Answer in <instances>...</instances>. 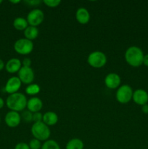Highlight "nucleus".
I'll return each mask as SVG.
<instances>
[{
	"instance_id": "nucleus-23",
	"label": "nucleus",
	"mask_w": 148,
	"mask_h": 149,
	"mask_svg": "<svg viewBox=\"0 0 148 149\" xmlns=\"http://www.w3.org/2000/svg\"><path fill=\"white\" fill-rule=\"evenodd\" d=\"M28 146L30 147V149H40L41 148V141L36 139V138H33V139L30 140Z\"/></svg>"
},
{
	"instance_id": "nucleus-4",
	"label": "nucleus",
	"mask_w": 148,
	"mask_h": 149,
	"mask_svg": "<svg viewBox=\"0 0 148 149\" xmlns=\"http://www.w3.org/2000/svg\"><path fill=\"white\" fill-rule=\"evenodd\" d=\"M87 62L93 68H100L107 63V57L101 51H94L89 55Z\"/></svg>"
},
{
	"instance_id": "nucleus-7",
	"label": "nucleus",
	"mask_w": 148,
	"mask_h": 149,
	"mask_svg": "<svg viewBox=\"0 0 148 149\" xmlns=\"http://www.w3.org/2000/svg\"><path fill=\"white\" fill-rule=\"evenodd\" d=\"M44 14L43 11L40 9H33L29 12L26 20L29 26L36 27L41 24L42 22L44 21Z\"/></svg>"
},
{
	"instance_id": "nucleus-12",
	"label": "nucleus",
	"mask_w": 148,
	"mask_h": 149,
	"mask_svg": "<svg viewBox=\"0 0 148 149\" xmlns=\"http://www.w3.org/2000/svg\"><path fill=\"white\" fill-rule=\"evenodd\" d=\"M133 102L137 105L144 106L145 104H147L148 102V93L142 89H138L135 90L133 93V97H132Z\"/></svg>"
},
{
	"instance_id": "nucleus-34",
	"label": "nucleus",
	"mask_w": 148,
	"mask_h": 149,
	"mask_svg": "<svg viewBox=\"0 0 148 149\" xmlns=\"http://www.w3.org/2000/svg\"><path fill=\"white\" fill-rule=\"evenodd\" d=\"M1 3H2V1H1V0H0V4H1Z\"/></svg>"
},
{
	"instance_id": "nucleus-31",
	"label": "nucleus",
	"mask_w": 148,
	"mask_h": 149,
	"mask_svg": "<svg viewBox=\"0 0 148 149\" xmlns=\"http://www.w3.org/2000/svg\"><path fill=\"white\" fill-rule=\"evenodd\" d=\"M4 67H5V64H4V61L1 59H0V71H2Z\"/></svg>"
},
{
	"instance_id": "nucleus-10",
	"label": "nucleus",
	"mask_w": 148,
	"mask_h": 149,
	"mask_svg": "<svg viewBox=\"0 0 148 149\" xmlns=\"http://www.w3.org/2000/svg\"><path fill=\"white\" fill-rule=\"evenodd\" d=\"M4 121H5L6 125L10 127H16L20 125L21 122V116L18 112L10 111L6 114Z\"/></svg>"
},
{
	"instance_id": "nucleus-33",
	"label": "nucleus",
	"mask_w": 148,
	"mask_h": 149,
	"mask_svg": "<svg viewBox=\"0 0 148 149\" xmlns=\"http://www.w3.org/2000/svg\"><path fill=\"white\" fill-rule=\"evenodd\" d=\"M10 2L13 3V4H17V3H20V0H17V1H10Z\"/></svg>"
},
{
	"instance_id": "nucleus-8",
	"label": "nucleus",
	"mask_w": 148,
	"mask_h": 149,
	"mask_svg": "<svg viewBox=\"0 0 148 149\" xmlns=\"http://www.w3.org/2000/svg\"><path fill=\"white\" fill-rule=\"evenodd\" d=\"M18 78L22 83L30 84L34 79V72L30 67L22 66L18 71Z\"/></svg>"
},
{
	"instance_id": "nucleus-17",
	"label": "nucleus",
	"mask_w": 148,
	"mask_h": 149,
	"mask_svg": "<svg viewBox=\"0 0 148 149\" xmlns=\"http://www.w3.org/2000/svg\"><path fill=\"white\" fill-rule=\"evenodd\" d=\"M24 36L25 38L28 40H33L39 36V29L35 26H28L24 31Z\"/></svg>"
},
{
	"instance_id": "nucleus-19",
	"label": "nucleus",
	"mask_w": 148,
	"mask_h": 149,
	"mask_svg": "<svg viewBox=\"0 0 148 149\" xmlns=\"http://www.w3.org/2000/svg\"><path fill=\"white\" fill-rule=\"evenodd\" d=\"M65 149H84V143L79 138H73L67 143Z\"/></svg>"
},
{
	"instance_id": "nucleus-2",
	"label": "nucleus",
	"mask_w": 148,
	"mask_h": 149,
	"mask_svg": "<svg viewBox=\"0 0 148 149\" xmlns=\"http://www.w3.org/2000/svg\"><path fill=\"white\" fill-rule=\"evenodd\" d=\"M144 52L141 48L136 46L129 47L125 52V60L129 65L139 67L143 64Z\"/></svg>"
},
{
	"instance_id": "nucleus-11",
	"label": "nucleus",
	"mask_w": 148,
	"mask_h": 149,
	"mask_svg": "<svg viewBox=\"0 0 148 149\" xmlns=\"http://www.w3.org/2000/svg\"><path fill=\"white\" fill-rule=\"evenodd\" d=\"M120 82H121V79H120V76L115 73H110L104 78V84L106 87L112 90L120 87Z\"/></svg>"
},
{
	"instance_id": "nucleus-14",
	"label": "nucleus",
	"mask_w": 148,
	"mask_h": 149,
	"mask_svg": "<svg viewBox=\"0 0 148 149\" xmlns=\"http://www.w3.org/2000/svg\"><path fill=\"white\" fill-rule=\"evenodd\" d=\"M22 67V62L17 58H11L5 64V68L10 74H15L20 71Z\"/></svg>"
},
{
	"instance_id": "nucleus-9",
	"label": "nucleus",
	"mask_w": 148,
	"mask_h": 149,
	"mask_svg": "<svg viewBox=\"0 0 148 149\" xmlns=\"http://www.w3.org/2000/svg\"><path fill=\"white\" fill-rule=\"evenodd\" d=\"M22 82L18 77H12L7 80L4 87V90L10 95L17 93L21 87Z\"/></svg>"
},
{
	"instance_id": "nucleus-13",
	"label": "nucleus",
	"mask_w": 148,
	"mask_h": 149,
	"mask_svg": "<svg viewBox=\"0 0 148 149\" xmlns=\"http://www.w3.org/2000/svg\"><path fill=\"white\" fill-rule=\"evenodd\" d=\"M43 107V103L39 97H33L28 100L27 109L32 113L39 112Z\"/></svg>"
},
{
	"instance_id": "nucleus-27",
	"label": "nucleus",
	"mask_w": 148,
	"mask_h": 149,
	"mask_svg": "<svg viewBox=\"0 0 148 149\" xmlns=\"http://www.w3.org/2000/svg\"><path fill=\"white\" fill-rule=\"evenodd\" d=\"M30 64H31V61L30 58H24L22 62V65L25 67H30Z\"/></svg>"
},
{
	"instance_id": "nucleus-28",
	"label": "nucleus",
	"mask_w": 148,
	"mask_h": 149,
	"mask_svg": "<svg viewBox=\"0 0 148 149\" xmlns=\"http://www.w3.org/2000/svg\"><path fill=\"white\" fill-rule=\"evenodd\" d=\"M26 2L27 4H30L31 6H35V5H37V4H39L41 3V1H38V0H30V1H26Z\"/></svg>"
},
{
	"instance_id": "nucleus-1",
	"label": "nucleus",
	"mask_w": 148,
	"mask_h": 149,
	"mask_svg": "<svg viewBox=\"0 0 148 149\" xmlns=\"http://www.w3.org/2000/svg\"><path fill=\"white\" fill-rule=\"evenodd\" d=\"M28 100L26 95L20 93L11 94L7 97L6 105L7 108L13 111H22L27 107Z\"/></svg>"
},
{
	"instance_id": "nucleus-21",
	"label": "nucleus",
	"mask_w": 148,
	"mask_h": 149,
	"mask_svg": "<svg viewBox=\"0 0 148 149\" xmlns=\"http://www.w3.org/2000/svg\"><path fill=\"white\" fill-rule=\"evenodd\" d=\"M41 149H60V147L54 140H47L44 143Z\"/></svg>"
},
{
	"instance_id": "nucleus-3",
	"label": "nucleus",
	"mask_w": 148,
	"mask_h": 149,
	"mask_svg": "<svg viewBox=\"0 0 148 149\" xmlns=\"http://www.w3.org/2000/svg\"><path fill=\"white\" fill-rule=\"evenodd\" d=\"M30 131L34 138L40 141H47L51 135V131L49 126L45 125L43 122L33 123Z\"/></svg>"
},
{
	"instance_id": "nucleus-29",
	"label": "nucleus",
	"mask_w": 148,
	"mask_h": 149,
	"mask_svg": "<svg viewBox=\"0 0 148 149\" xmlns=\"http://www.w3.org/2000/svg\"><path fill=\"white\" fill-rule=\"evenodd\" d=\"M142 110L143 111V113L147 114L148 113V104H145L144 106H142Z\"/></svg>"
},
{
	"instance_id": "nucleus-35",
	"label": "nucleus",
	"mask_w": 148,
	"mask_h": 149,
	"mask_svg": "<svg viewBox=\"0 0 148 149\" xmlns=\"http://www.w3.org/2000/svg\"><path fill=\"white\" fill-rule=\"evenodd\" d=\"M0 121H1V116H0Z\"/></svg>"
},
{
	"instance_id": "nucleus-6",
	"label": "nucleus",
	"mask_w": 148,
	"mask_h": 149,
	"mask_svg": "<svg viewBox=\"0 0 148 149\" xmlns=\"http://www.w3.org/2000/svg\"><path fill=\"white\" fill-rule=\"evenodd\" d=\"M133 90L131 86L128 84H123L118 87L116 92V99L122 104H125L130 101L133 97Z\"/></svg>"
},
{
	"instance_id": "nucleus-24",
	"label": "nucleus",
	"mask_w": 148,
	"mask_h": 149,
	"mask_svg": "<svg viewBox=\"0 0 148 149\" xmlns=\"http://www.w3.org/2000/svg\"><path fill=\"white\" fill-rule=\"evenodd\" d=\"M43 2L49 7H56L61 3L60 0H44Z\"/></svg>"
},
{
	"instance_id": "nucleus-26",
	"label": "nucleus",
	"mask_w": 148,
	"mask_h": 149,
	"mask_svg": "<svg viewBox=\"0 0 148 149\" xmlns=\"http://www.w3.org/2000/svg\"><path fill=\"white\" fill-rule=\"evenodd\" d=\"M15 149H30V147L26 143H19L15 146Z\"/></svg>"
},
{
	"instance_id": "nucleus-32",
	"label": "nucleus",
	"mask_w": 148,
	"mask_h": 149,
	"mask_svg": "<svg viewBox=\"0 0 148 149\" xmlns=\"http://www.w3.org/2000/svg\"><path fill=\"white\" fill-rule=\"evenodd\" d=\"M4 100H3V99L0 97V109H2V108L4 107Z\"/></svg>"
},
{
	"instance_id": "nucleus-30",
	"label": "nucleus",
	"mask_w": 148,
	"mask_h": 149,
	"mask_svg": "<svg viewBox=\"0 0 148 149\" xmlns=\"http://www.w3.org/2000/svg\"><path fill=\"white\" fill-rule=\"evenodd\" d=\"M143 64L145 65V66L148 67V54H147V55H145V56H144Z\"/></svg>"
},
{
	"instance_id": "nucleus-15",
	"label": "nucleus",
	"mask_w": 148,
	"mask_h": 149,
	"mask_svg": "<svg viewBox=\"0 0 148 149\" xmlns=\"http://www.w3.org/2000/svg\"><path fill=\"white\" fill-rule=\"evenodd\" d=\"M75 18L81 24H86L90 20V14L88 10L84 7H80L75 13Z\"/></svg>"
},
{
	"instance_id": "nucleus-5",
	"label": "nucleus",
	"mask_w": 148,
	"mask_h": 149,
	"mask_svg": "<svg viewBox=\"0 0 148 149\" xmlns=\"http://www.w3.org/2000/svg\"><path fill=\"white\" fill-rule=\"evenodd\" d=\"M14 49L20 55H28L33 51V43L26 38L17 39L14 45Z\"/></svg>"
},
{
	"instance_id": "nucleus-22",
	"label": "nucleus",
	"mask_w": 148,
	"mask_h": 149,
	"mask_svg": "<svg viewBox=\"0 0 148 149\" xmlns=\"http://www.w3.org/2000/svg\"><path fill=\"white\" fill-rule=\"evenodd\" d=\"M21 119H23L26 123L33 122V113L28 110L23 111L21 115Z\"/></svg>"
},
{
	"instance_id": "nucleus-25",
	"label": "nucleus",
	"mask_w": 148,
	"mask_h": 149,
	"mask_svg": "<svg viewBox=\"0 0 148 149\" xmlns=\"http://www.w3.org/2000/svg\"><path fill=\"white\" fill-rule=\"evenodd\" d=\"M42 119H43V114H41L40 112L33 113V122H34V123L42 122Z\"/></svg>"
},
{
	"instance_id": "nucleus-16",
	"label": "nucleus",
	"mask_w": 148,
	"mask_h": 149,
	"mask_svg": "<svg viewBox=\"0 0 148 149\" xmlns=\"http://www.w3.org/2000/svg\"><path fill=\"white\" fill-rule=\"evenodd\" d=\"M42 122L47 126H53L58 122V116L53 111H47L43 115Z\"/></svg>"
},
{
	"instance_id": "nucleus-18",
	"label": "nucleus",
	"mask_w": 148,
	"mask_h": 149,
	"mask_svg": "<svg viewBox=\"0 0 148 149\" xmlns=\"http://www.w3.org/2000/svg\"><path fill=\"white\" fill-rule=\"evenodd\" d=\"M13 26L16 30L18 31H25L26 28L28 26V23L27 20L24 17H18L15 18L13 21Z\"/></svg>"
},
{
	"instance_id": "nucleus-20",
	"label": "nucleus",
	"mask_w": 148,
	"mask_h": 149,
	"mask_svg": "<svg viewBox=\"0 0 148 149\" xmlns=\"http://www.w3.org/2000/svg\"><path fill=\"white\" fill-rule=\"evenodd\" d=\"M40 92V87L37 84H28L26 88V93L29 95H36Z\"/></svg>"
}]
</instances>
